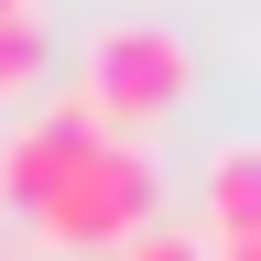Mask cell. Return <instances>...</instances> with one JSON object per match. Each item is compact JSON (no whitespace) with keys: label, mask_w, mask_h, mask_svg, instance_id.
Segmentation results:
<instances>
[{"label":"cell","mask_w":261,"mask_h":261,"mask_svg":"<svg viewBox=\"0 0 261 261\" xmlns=\"http://www.w3.org/2000/svg\"><path fill=\"white\" fill-rule=\"evenodd\" d=\"M152 152L142 142H109V130H98V142L65 163V174L44 185V207H33V228H44L55 250H130L152 228Z\"/></svg>","instance_id":"obj_1"},{"label":"cell","mask_w":261,"mask_h":261,"mask_svg":"<svg viewBox=\"0 0 261 261\" xmlns=\"http://www.w3.org/2000/svg\"><path fill=\"white\" fill-rule=\"evenodd\" d=\"M76 98H87L98 130H109V120L142 130V120H163V109L196 98V55H185L163 22H98L87 55H76Z\"/></svg>","instance_id":"obj_2"},{"label":"cell","mask_w":261,"mask_h":261,"mask_svg":"<svg viewBox=\"0 0 261 261\" xmlns=\"http://www.w3.org/2000/svg\"><path fill=\"white\" fill-rule=\"evenodd\" d=\"M87 142H98L87 98H65L55 120H33V130H11V142H0V196H11V207L33 218V207H44V185H55V174H65V163H76Z\"/></svg>","instance_id":"obj_3"},{"label":"cell","mask_w":261,"mask_h":261,"mask_svg":"<svg viewBox=\"0 0 261 261\" xmlns=\"http://www.w3.org/2000/svg\"><path fill=\"white\" fill-rule=\"evenodd\" d=\"M207 228L218 240H261V152L250 142H228L207 163Z\"/></svg>","instance_id":"obj_4"},{"label":"cell","mask_w":261,"mask_h":261,"mask_svg":"<svg viewBox=\"0 0 261 261\" xmlns=\"http://www.w3.org/2000/svg\"><path fill=\"white\" fill-rule=\"evenodd\" d=\"M33 76H44V33H33V11H11L0 22V109H11Z\"/></svg>","instance_id":"obj_5"},{"label":"cell","mask_w":261,"mask_h":261,"mask_svg":"<svg viewBox=\"0 0 261 261\" xmlns=\"http://www.w3.org/2000/svg\"><path fill=\"white\" fill-rule=\"evenodd\" d=\"M130 261H207V250H196V240H152V228H142V240H130Z\"/></svg>","instance_id":"obj_6"},{"label":"cell","mask_w":261,"mask_h":261,"mask_svg":"<svg viewBox=\"0 0 261 261\" xmlns=\"http://www.w3.org/2000/svg\"><path fill=\"white\" fill-rule=\"evenodd\" d=\"M207 261H261V240H218V250H207Z\"/></svg>","instance_id":"obj_7"},{"label":"cell","mask_w":261,"mask_h":261,"mask_svg":"<svg viewBox=\"0 0 261 261\" xmlns=\"http://www.w3.org/2000/svg\"><path fill=\"white\" fill-rule=\"evenodd\" d=\"M11 11H33V0H0V22H11Z\"/></svg>","instance_id":"obj_8"}]
</instances>
